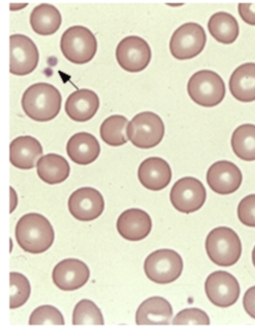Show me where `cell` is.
<instances>
[{
	"label": "cell",
	"instance_id": "6",
	"mask_svg": "<svg viewBox=\"0 0 255 331\" xmlns=\"http://www.w3.org/2000/svg\"><path fill=\"white\" fill-rule=\"evenodd\" d=\"M165 133L161 118L151 111L136 114L129 122L127 129L128 138L136 147L149 149L157 145Z\"/></svg>",
	"mask_w": 255,
	"mask_h": 331
},
{
	"label": "cell",
	"instance_id": "30",
	"mask_svg": "<svg viewBox=\"0 0 255 331\" xmlns=\"http://www.w3.org/2000/svg\"><path fill=\"white\" fill-rule=\"evenodd\" d=\"M28 324L29 325H65L64 319L61 313L54 306L42 305L39 306L31 314Z\"/></svg>",
	"mask_w": 255,
	"mask_h": 331
},
{
	"label": "cell",
	"instance_id": "24",
	"mask_svg": "<svg viewBox=\"0 0 255 331\" xmlns=\"http://www.w3.org/2000/svg\"><path fill=\"white\" fill-rule=\"evenodd\" d=\"M29 21L33 31L41 35L55 33L59 28L62 17L54 5L43 3L35 6L30 15Z\"/></svg>",
	"mask_w": 255,
	"mask_h": 331
},
{
	"label": "cell",
	"instance_id": "29",
	"mask_svg": "<svg viewBox=\"0 0 255 331\" xmlns=\"http://www.w3.org/2000/svg\"><path fill=\"white\" fill-rule=\"evenodd\" d=\"M9 308L14 309L23 305L29 298L31 287L27 278L17 272L9 273Z\"/></svg>",
	"mask_w": 255,
	"mask_h": 331
},
{
	"label": "cell",
	"instance_id": "11",
	"mask_svg": "<svg viewBox=\"0 0 255 331\" xmlns=\"http://www.w3.org/2000/svg\"><path fill=\"white\" fill-rule=\"evenodd\" d=\"M9 72L23 76L32 72L39 61L36 44L29 37L22 34L9 36Z\"/></svg>",
	"mask_w": 255,
	"mask_h": 331
},
{
	"label": "cell",
	"instance_id": "12",
	"mask_svg": "<svg viewBox=\"0 0 255 331\" xmlns=\"http://www.w3.org/2000/svg\"><path fill=\"white\" fill-rule=\"evenodd\" d=\"M205 291L209 301L215 306L227 308L238 301L240 287L237 279L225 271L210 274L205 283Z\"/></svg>",
	"mask_w": 255,
	"mask_h": 331
},
{
	"label": "cell",
	"instance_id": "8",
	"mask_svg": "<svg viewBox=\"0 0 255 331\" xmlns=\"http://www.w3.org/2000/svg\"><path fill=\"white\" fill-rule=\"evenodd\" d=\"M203 27L197 23L188 22L178 27L169 41L172 55L179 60L192 58L203 50L206 42Z\"/></svg>",
	"mask_w": 255,
	"mask_h": 331
},
{
	"label": "cell",
	"instance_id": "31",
	"mask_svg": "<svg viewBox=\"0 0 255 331\" xmlns=\"http://www.w3.org/2000/svg\"><path fill=\"white\" fill-rule=\"evenodd\" d=\"M210 324L208 315L203 310L195 308H187L180 311L174 318L172 324L206 325Z\"/></svg>",
	"mask_w": 255,
	"mask_h": 331
},
{
	"label": "cell",
	"instance_id": "2",
	"mask_svg": "<svg viewBox=\"0 0 255 331\" xmlns=\"http://www.w3.org/2000/svg\"><path fill=\"white\" fill-rule=\"evenodd\" d=\"M22 109L30 118L38 122L54 119L60 112L62 97L53 85L38 82L29 86L21 98Z\"/></svg>",
	"mask_w": 255,
	"mask_h": 331
},
{
	"label": "cell",
	"instance_id": "19",
	"mask_svg": "<svg viewBox=\"0 0 255 331\" xmlns=\"http://www.w3.org/2000/svg\"><path fill=\"white\" fill-rule=\"evenodd\" d=\"M43 154L40 142L29 135L14 139L9 145V160L14 167L23 170L34 168L38 159Z\"/></svg>",
	"mask_w": 255,
	"mask_h": 331
},
{
	"label": "cell",
	"instance_id": "15",
	"mask_svg": "<svg viewBox=\"0 0 255 331\" xmlns=\"http://www.w3.org/2000/svg\"><path fill=\"white\" fill-rule=\"evenodd\" d=\"M243 180L242 172L233 162L218 161L209 168L206 180L210 188L215 193L227 195L237 191Z\"/></svg>",
	"mask_w": 255,
	"mask_h": 331
},
{
	"label": "cell",
	"instance_id": "17",
	"mask_svg": "<svg viewBox=\"0 0 255 331\" xmlns=\"http://www.w3.org/2000/svg\"><path fill=\"white\" fill-rule=\"evenodd\" d=\"M138 178L145 188L159 191L170 183L172 172L169 164L163 159L151 157L144 160L139 166Z\"/></svg>",
	"mask_w": 255,
	"mask_h": 331
},
{
	"label": "cell",
	"instance_id": "7",
	"mask_svg": "<svg viewBox=\"0 0 255 331\" xmlns=\"http://www.w3.org/2000/svg\"><path fill=\"white\" fill-rule=\"evenodd\" d=\"M144 271L151 281L166 284L174 282L181 275L183 262L181 256L176 251L168 249L157 250L145 259Z\"/></svg>",
	"mask_w": 255,
	"mask_h": 331
},
{
	"label": "cell",
	"instance_id": "23",
	"mask_svg": "<svg viewBox=\"0 0 255 331\" xmlns=\"http://www.w3.org/2000/svg\"><path fill=\"white\" fill-rule=\"evenodd\" d=\"M36 171L43 182L54 185L64 182L68 177L70 167L67 160L63 156L49 153L38 160Z\"/></svg>",
	"mask_w": 255,
	"mask_h": 331
},
{
	"label": "cell",
	"instance_id": "21",
	"mask_svg": "<svg viewBox=\"0 0 255 331\" xmlns=\"http://www.w3.org/2000/svg\"><path fill=\"white\" fill-rule=\"evenodd\" d=\"M173 316L172 308L164 298L155 296L144 301L138 307L135 314L138 325H168Z\"/></svg>",
	"mask_w": 255,
	"mask_h": 331
},
{
	"label": "cell",
	"instance_id": "5",
	"mask_svg": "<svg viewBox=\"0 0 255 331\" xmlns=\"http://www.w3.org/2000/svg\"><path fill=\"white\" fill-rule=\"evenodd\" d=\"M187 92L196 104L204 107H213L223 100L226 87L221 77L216 72L207 69L194 73L187 83Z\"/></svg>",
	"mask_w": 255,
	"mask_h": 331
},
{
	"label": "cell",
	"instance_id": "13",
	"mask_svg": "<svg viewBox=\"0 0 255 331\" xmlns=\"http://www.w3.org/2000/svg\"><path fill=\"white\" fill-rule=\"evenodd\" d=\"M71 214L76 219L84 222L98 218L105 207L104 198L95 188L85 187L74 191L68 200Z\"/></svg>",
	"mask_w": 255,
	"mask_h": 331
},
{
	"label": "cell",
	"instance_id": "10",
	"mask_svg": "<svg viewBox=\"0 0 255 331\" xmlns=\"http://www.w3.org/2000/svg\"><path fill=\"white\" fill-rule=\"evenodd\" d=\"M116 57L123 69L129 72H138L149 63L151 51L143 38L130 35L122 39L117 45Z\"/></svg>",
	"mask_w": 255,
	"mask_h": 331
},
{
	"label": "cell",
	"instance_id": "27",
	"mask_svg": "<svg viewBox=\"0 0 255 331\" xmlns=\"http://www.w3.org/2000/svg\"><path fill=\"white\" fill-rule=\"evenodd\" d=\"M128 119L123 115H113L107 118L100 128V136L106 144L120 146L128 141Z\"/></svg>",
	"mask_w": 255,
	"mask_h": 331
},
{
	"label": "cell",
	"instance_id": "36",
	"mask_svg": "<svg viewBox=\"0 0 255 331\" xmlns=\"http://www.w3.org/2000/svg\"><path fill=\"white\" fill-rule=\"evenodd\" d=\"M252 262H253V265L255 267V246H254V249H253V251H252Z\"/></svg>",
	"mask_w": 255,
	"mask_h": 331
},
{
	"label": "cell",
	"instance_id": "4",
	"mask_svg": "<svg viewBox=\"0 0 255 331\" xmlns=\"http://www.w3.org/2000/svg\"><path fill=\"white\" fill-rule=\"evenodd\" d=\"M60 46L67 59L75 64H83L94 57L98 44L95 35L89 28L82 25H74L63 32Z\"/></svg>",
	"mask_w": 255,
	"mask_h": 331
},
{
	"label": "cell",
	"instance_id": "32",
	"mask_svg": "<svg viewBox=\"0 0 255 331\" xmlns=\"http://www.w3.org/2000/svg\"><path fill=\"white\" fill-rule=\"evenodd\" d=\"M237 214L242 224L255 227V194L247 195L241 200L238 206Z\"/></svg>",
	"mask_w": 255,
	"mask_h": 331
},
{
	"label": "cell",
	"instance_id": "9",
	"mask_svg": "<svg viewBox=\"0 0 255 331\" xmlns=\"http://www.w3.org/2000/svg\"><path fill=\"white\" fill-rule=\"evenodd\" d=\"M206 196V189L200 180L192 177H185L177 180L172 187L170 200L177 211L189 214L203 206Z\"/></svg>",
	"mask_w": 255,
	"mask_h": 331
},
{
	"label": "cell",
	"instance_id": "3",
	"mask_svg": "<svg viewBox=\"0 0 255 331\" xmlns=\"http://www.w3.org/2000/svg\"><path fill=\"white\" fill-rule=\"evenodd\" d=\"M205 249L211 261L221 267L235 264L242 252L238 235L226 226L216 227L209 232L205 241Z\"/></svg>",
	"mask_w": 255,
	"mask_h": 331
},
{
	"label": "cell",
	"instance_id": "35",
	"mask_svg": "<svg viewBox=\"0 0 255 331\" xmlns=\"http://www.w3.org/2000/svg\"><path fill=\"white\" fill-rule=\"evenodd\" d=\"M10 189V212L11 213L15 208L17 203V198L16 194L13 189Z\"/></svg>",
	"mask_w": 255,
	"mask_h": 331
},
{
	"label": "cell",
	"instance_id": "1",
	"mask_svg": "<svg viewBox=\"0 0 255 331\" xmlns=\"http://www.w3.org/2000/svg\"><path fill=\"white\" fill-rule=\"evenodd\" d=\"M15 236L24 251L37 254L44 252L52 246L55 234L46 218L38 213H30L22 216L17 222Z\"/></svg>",
	"mask_w": 255,
	"mask_h": 331
},
{
	"label": "cell",
	"instance_id": "16",
	"mask_svg": "<svg viewBox=\"0 0 255 331\" xmlns=\"http://www.w3.org/2000/svg\"><path fill=\"white\" fill-rule=\"evenodd\" d=\"M116 226L118 232L123 238L130 241H138L150 233L152 221L145 211L138 208H130L121 214Z\"/></svg>",
	"mask_w": 255,
	"mask_h": 331
},
{
	"label": "cell",
	"instance_id": "34",
	"mask_svg": "<svg viewBox=\"0 0 255 331\" xmlns=\"http://www.w3.org/2000/svg\"><path fill=\"white\" fill-rule=\"evenodd\" d=\"M243 304L246 313L255 319V286L246 291L243 297Z\"/></svg>",
	"mask_w": 255,
	"mask_h": 331
},
{
	"label": "cell",
	"instance_id": "33",
	"mask_svg": "<svg viewBox=\"0 0 255 331\" xmlns=\"http://www.w3.org/2000/svg\"><path fill=\"white\" fill-rule=\"evenodd\" d=\"M238 12L241 18L246 23L255 25V3H239Z\"/></svg>",
	"mask_w": 255,
	"mask_h": 331
},
{
	"label": "cell",
	"instance_id": "22",
	"mask_svg": "<svg viewBox=\"0 0 255 331\" xmlns=\"http://www.w3.org/2000/svg\"><path fill=\"white\" fill-rule=\"evenodd\" d=\"M229 87L238 100L250 102L255 100V63L247 62L239 66L231 74Z\"/></svg>",
	"mask_w": 255,
	"mask_h": 331
},
{
	"label": "cell",
	"instance_id": "18",
	"mask_svg": "<svg viewBox=\"0 0 255 331\" xmlns=\"http://www.w3.org/2000/svg\"><path fill=\"white\" fill-rule=\"evenodd\" d=\"M100 106L98 95L93 90L80 89L72 93L65 103V110L73 120L83 122L90 120Z\"/></svg>",
	"mask_w": 255,
	"mask_h": 331
},
{
	"label": "cell",
	"instance_id": "28",
	"mask_svg": "<svg viewBox=\"0 0 255 331\" xmlns=\"http://www.w3.org/2000/svg\"><path fill=\"white\" fill-rule=\"evenodd\" d=\"M72 325H104L100 309L92 301L83 299L75 306L72 314Z\"/></svg>",
	"mask_w": 255,
	"mask_h": 331
},
{
	"label": "cell",
	"instance_id": "14",
	"mask_svg": "<svg viewBox=\"0 0 255 331\" xmlns=\"http://www.w3.org/2000/svg\"><path fill=\"white\" fill-rule=\"evenodd\" d=\"M90 275V270L84 262L68 258L61 261L54 267L52 278L59 289L71 291L83 287L88 282Z\"/></svg>",
	"mask_w": 255,
	"mask_h": 331
},
{
	"label": "cell",
	"instance_id": "20",
	"mask_svg": "<svg viewBox=\"0 0 255 331\" xmlns=\"http://www.w3.org/2000/svg\"><path fill=\"white\" fill-rule=\"evenodd\" d=\"M101 149L97 138L92 134L80 132L72 135L66 145L68 156L74 163L82 165L89 164L98 157Z\"/></svg>",
	"mask_w": 255,
	"mask_h": 331
},
{
	"label": "cell",
	"instance_id": "25",
	"mask_svg": "<svg viewBox=\"0 0 255 331\" xmlns=\"http://www.w3.org/2000/svg\"><path fill=\"white\" fill-rule=\"evenodd\" d=\"M211 35L218 42L225 44L234 42L239 34V24L232 14L223 11L214 13L208 22Z\"/></svg>",
	"mask_w": 255,
	"mask_h": 331
},
{
	"label": "cell",
	"instance_id": "26",
	"mask_svg": "<svg viewBox=\"0 0 255 331\" xmlns=\"http://www.w3.org/2000/svg\"><path fill=\"white\" fill-rule=\"evenodd\" d=\"M231 146L239 158L247 161L255 160V125L244 124L238 126L232 134Z\"/></svg>",
	"mask_w": 255,
	"mask_h": 331
}]
</instances>
